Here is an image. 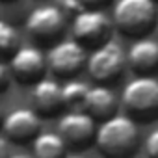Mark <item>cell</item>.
Listing matches in <instances>:
<instances>
[{"label":"cell","instance_id":"obj_10","mask_svg":"<svg viewBox=\"0 0 158 158\" xmlns=\"http://www.w3.org/2000/svg\"><path fill=\"white\" fill-rule=\"evenodd\" d=\"M2 130L6 139L13 143H28L41 134V117L35 114V110L17 108L4 117Z\"/></svg>","mask_w":158,"mask_h":158},{"label":"cell","instance_id":"obj_17","mask_svg":"<svg viewBox=\"0 0 158 158\" xmlns=\"http://www.w3.org/2000/svg\"><path fill=\"white\" fill-rule=\"evenodd\" d=\"M60 8H61V11L67 15V17H76L80 11H84L86 8L82 6V2L80 0H61V4H60Z\"/></svg>","mask_w":158,"mask_h":158},{"label":"cell","instance_id":"obj_26","mask_svg":"<svg viewBox=\"0 0 158 158\" xmlns=\"http://www.w3.org/2000/svg\"><path fill=\"white\" fill-rule=\"evenodd\" d=\"M152 2H154V4H156V6H158V0H152Z\"/></svg>","mask_w":158,"mask_h":158},{"label":"cell","instance_id":"obj_23","mask_svg":"<svg viewBox=\"0 0 158 158\" xmlns=\"http://www.w3.org/2000/svg\"><path fill=\"white\" fill-rule=\"evenodd\" d=\"M65 158H86V156H80V154H67Z\"/></svg>","mask_w":158,"mask_h":158},{"label":"cell","instance_id":"obj_19","mask_svg":"<svg viewBox=\"0 0 158 158\" xmlns=\"http://www.w3.org/2000/svg\"><path fill=\"white\" fill-rule=\"evenodd\" d=\"M10 80H11V73H10V67L0 61V93H4L10 86Z\"/></svg>","mask_w":158,"mask_h":158},{"label":"cell","instance_id":"obj_16","mask_svg":"<svg viewBox=\"0 0 158 158\" xmlns=\"http://www.w3.org/2000/svg\"><path fill=\"white\" fill-rule=\"evenodd\" d=\"M19 48V34L17 30L6 23L0 21V61L11 58Z\"/></svg>","mask_w":158,"mask_h":158},{"label":"cell","instance_id":"obj_25","mask_svg":"<svg viewBox=\"0 0 158 158\" xmlns=\"http://www.w3.org/2000/svg\"><path fill=\"white\" fill-rule=\"evenodd\" d=\"M0 2H15V0H0Z\"/></svg>","mask_w":158,"mask_h":158},{"label":"cell","instance_id":"obj_6","mask_svg":"<svg viewBox=\"0 0 158 158\" xmlns=\"http://www.w3.org/2000/svg\"><path fill=\"white\" fill-rule=\"evenodd\" d=\"M67 26V15L61 11L60 6L43 4L32 10L26 19V30L41 45H56Z\"/></svg>","mask_w":158,"mask_h":158},{"label":"cell","instance_id":"obj_5","mask_svg":"<svg viewBox=\"0 0 158 158\" xmlns=\"http://www.w3.org/2000/svg\"><path fill=\"white\" fill-rule=\"evenodd\" d=\"M73 39L84 48H99L110 41L114 23L102 10H84L73 19Z\"/></svg>","mask_w":158,"mask_h":158},{"label":"cell","instance_id":"obj_24","mask_svg":"<svg viewBox=\"0 0 158 158\" xmlns=\"http://www.w3.org/2000/svg\"><path fill=\"white\" fill-rule=\"evenodd\" d=\"M2 121H4V115H2V110H0V128H2Z\"/></svg>","mask_w":158,"mask_h":158},{"label":"cell","instance_id":"obj_8","mask_svg":"<svg viewBox=\"0 0 158 158\" xmlns=\"http://www.w3.org/2000/svg\"><path fill=\"white\" fill-rule=\"evenodd\" d=\"M86 48L74 39H61L47 52V69L60 78L76 74L86 65Z\"/></svg>","mask_w":158,"mask_h":158},{"label":"cell","instance_id":"obj_2","mask_svg":"<svg viewBox=\"0 0 158 158\" xmlns=\"http://www.w3.org/2000/svg\"><path fill=\"white\" fill-rule=\"evenodd\" d=\"M125 115L136 123H151L158 117V78L136 76L125 86L121 95Z\"/></svg>","mask_w":158,"mask_h":158},{"label":"cell","instance_id":"obj_3","mask_svg":"<svg viewBox=\"0 0 158 158\" xmlns=\"http://www.w3.org/2000/svg\"><path fill=\"white\" fill-rule=\"evenodd\" d=\"M156 4L152 0H117L114 8V26L119 34L134 39L145 37L156 26Z\"/></svg>","mask_w":158,"mask_h":158},{"label":"cell","instance_id":"obj_4","mask_svg":"<svg viewBox=\"0 0 158 158\" xmlns=\"http://www.w3.org/2000/svg\"><path fill=\"white\" fill-rule=\"evenodd\" d=\"M127 65H128L127 52L123 50V47L119 43H115L112 39L108 43L101 45L99 48H93L86 61V69H88L89 76L101 86L115 82L123 74Z\"/></svg>","mask_w":158,"mask_h":158},{"label":"cell","instance_id":"obj_11","mask_svg":"<svg viewBox=\"0 0 158 158\" xmlns=\"http://www.w3.org/2000/svg\"><path fill=\"white\" fill-rule=\"evenodd\" d=\"M32 104L39 117H52L63 110L61 86L52 78H43L32 89Z\"/></svg>","mask_w":158,"mask_h":158},{"label":"cell","instance_id":"obj_12","mask_svg":"<svg viewBox=\"0 0 158 158\" xmlns=\"http://www.w3.org/2000/svg\"><path fill=\"white\" fill-rule=\"evenodd\" d=\"M128 67L139 76H151L158 71V41L141 37L130 47L127 54Z\"/></svg>","mask_w":158,"mask_h":158},{"label":"cell","instance_id":"obj_7","mask_svg":"<svg viewBox=\"0 0 158 158\" xmlns=\"http://www.w3.org/2000/svg\"><path fill=\"white\" fill-rule=\"evenodd\" d=\"M58 134L69 149L82 151L95 143L97 121L86 112H67L58 123Z\"/></svg>","mask_w":158,"mask_h":158},{"label":"cell","instance_id":"obj_21","mask_svg":"<svg viewBox=\"0 0 158 158\" xmlns=\"http://www.w3.org/2000/svg\"><path fill=\"white\" fill-rule=\"evenodd\" d=\"M10 156H11L10 154V143L6 138L0 136V158H10Z\"/></svg>","mask_w":158,"mask_h":158},{"label":"cell","instance_id":"obj_9","mask_svg":"<svg viewBox=\"0 0 158 158\" xmlns=\"http://www.w3.org/2000/svg\"><path fill=\"white\" fill-rule=\"evenodd\" d=\"M10 73L19 84L35 86L47 71V54L37 47H19L10 58Z\"/></svg>","mask_w":158,"mask_h":158},{"label":"cell","instance_id":"obj_15","mask_svg":"<svg viewBox=\"0 0 158 158\" xmlns=\"http://www.w3.org/2000/svg\"><path fill=\"white\" fill-rule=\"evenodd\" d=\"M89 86L80 80H69L61 86V99L63 108L67 112H86V101H88Z\"/></svg>","mask_w":158,"mask_h":158},{"label":"cell","instance_id":"obj_22","mask_svg":"<svg viewBox=\"0 0 158 158\" xmlns=\"http://www.w3.org/2000/svg\"><path fill=\"white\" fill-rule=\"evenodd\" d=\"M10 158H34V156L28 154V152H17V154H11Z\"/></svg>","mask_w":158,"mask_h":158},{"label":"cell","instance_id":"obj_1","mask_svg":"<svg viewBox=\"0 0 158 158\" xmlns=\"http://www.w3.org/2000/svg\"><path fill=\"white\" fill-rule=\"evenodd\" d=\"M95 145L104 158H132L139 147L138 123L115 114L97 127Z\"/></svg>","mask_w":158,"mask_h":158},{"label":"cell","instance_id":"obj_13","mask_svg":"<svg viewBox=\"0 0 158 158\" xmlns=\"http://www.w3.org/2000/svg\"><path fill=\"white\" fill-rule=\"evenodd\" d=\"M117 112V99L114 91L106 86H95L89 88L88 91V101H86V114H89L95 121H106L114 117Z\"/></svg>","mask_w":158,"mask_h":158},{"label":"cell","instance_id":"obj_20","mask_svg":"<svg viewBox=\"0 0 158 158\" xmlns=\"http://www.w3.org/2000/svg\"><path fill=\"white\" fill-rule=\"evenodd\" d=\"M80 2L86 10H102L110 4V0H80Z\"/></svg>","mask_w":158,"mask_h":158},{"label":"cell","instance_id":"obj_14","mask_svg":"<svg viewBox=\"0 0 158 158\" xmlns=\"http://www.w3.org/2000/svg\"><path fill=\"white\" fill-rule=\"evenodd\" d=\"M32 156L34 158H65L67 145L54 132H41L32 141Z\"/></svg>","mask_w":158,"mask_h":158},{"label":"cell","instance_id":"obj_18","mask_svg":"<svg viewBox=\"0 0 158 158\" xmlns=\"http://www.w3.org/2000/svg\"><path fill=\"white\" fill-rule=\"evenodd\" d=\"M145 152L147 158H158V128L152 130L145 139Z\"/></svg>","mask_w":158,"mask_h":158}]
</instances>
